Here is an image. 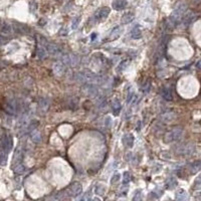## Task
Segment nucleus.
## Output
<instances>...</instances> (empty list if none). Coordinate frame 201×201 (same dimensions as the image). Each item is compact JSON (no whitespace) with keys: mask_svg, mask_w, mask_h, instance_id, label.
I'll return each mask as SVG.
<instances>
[{"mask_svg":"<svg viewBox=\"0 0 201 201\" xmlns=\"http://www.w3.org/2000/svg\"><path fill=\"white\" fill-rule=\"evenodd\" d=\"M123 144L125 145L127 148H131L133 147L134 145V136L132 134H126L123 137Z\"/></svg>","mask_w":201,"mask_h":201,"instance_id":"423d86ee","label":"nucleus"},{"mask_svg":"<svg viewBox=\"0 0 201 201\" xmlns=\"http://www.w3.org/2000/svg\"><path fill=\"white\" fill-rule=\"evenodd\" d=\"M175 198L177 200H180V201H184V200H188V194L185 190L183 189H178L176 194H175Z\"/></svg>","mask_w":201,"mask_h":201,"instance_id":"4468645a","label":"nucleus"},{"mask_svg":"<svg viewBox=\"0 0 201 201\" xmlns=\"http://www.w3.org/2000/svg\"><path fill=\"white\" fill-rule=\"evenodd\" d=\"M133 19H134V13H133V12H127V13H125L122 16L121 23L122 24H128V23L132 22Z\"/></svg>","mask_w":201,"mask_h":201,"instance_id":"ddd939ff","label":"nucleus"},{"mask_svg":"<svg viewBox=\"0 0 201 201\" xmlns=\"http://www.w3.org/2000/svg\"><path fill=\"white\" fill-rule=\"evenodd\" d=\"M176 185H177V181H176V179H175V177H169L167 180H166V187H167L168 189H173Z\"/></svg>","mask_w":201,"mask_h":201,"instance_id":"6ab92c4d","label":"nucleus"},{"mask_svg":"<svg viewBox=\"0 0 201 201\" xmlns=\"http://www.w3.org/2000/svg\"><path fill=\"white\" fill-rule=\"evenodd\" d=\"M182 17H183V23H184V25L185 24L186 25H189L191 22H193V21H194L195 14L193 13V12L189 11V12H187L186 14L184 13V15H183Z\"/></svg>","mask_w":201,"mask_h":201,"instance_id":"f8f14e48","label":"nucleus"},{"mask_svg":"<svg viewBox=\"0 0 201 201\" xmlns=\"http://www.w3.org/2000/svg\"><path fill=\"white\" fill-rule=\"evenodd\" d=\"M46 51H48V53L51 55H59L62 50H61V48H58L55 44L48 43V45H46Z\"/></svg>","mask_w":201,"mask_h":201,"instance_id":"1a4fd4ad","label":"nucleus"},{"mask_svg":"<svg viewBox=\"0 0 201 201\" xmlns=\"http://www.w3.org/2000/svg\"><path fill=\"white\" fill-rule=\"evenodd\" d=\"M162 97L163 99L166 101H172L173 100V95H172V92L169 88H164L162 89Z\"/></svg>","mask_w":201,"mask_h":201,"instance_id":"a211bd4d","label":"nucleus"},{"mask_svg":"<svg viewBox=\"0 0 201 201\" xmlns=\"http://www.w3.org/2000/svg\"><path fill=\"white\" fill-rule=\"evenodd\" d=\"M161 118H162V120H163V122L168 123V122H171L173 120L174 115L172 113H167V114H164Z\"/></svg>","mask_w":201,"mask_h":201,"instance_id":"412c9836","label":"nucleus"},{"mask_svg":"<svg viewBox=\"0 0 201 201\" xmlns=\"http://www.w3.org/2000/svg\"><path fill=\"white\" fill-rule=\"evenodd\" d=\"M127 66H128V61H123L121 63H120V66H118L117 71H123Z\"/></svg>","mask_w":201,"mask_h":201,"instance_id":"393cba45","label":"nucleus"},{"mask_svg":"<svg viewBox=\"0 0 201 201\" xmlns=\"http://www.w3.org/2000/svg\"><path fill=\"white\" fill-rule=\"evenodd\" d=\"M131 180V175L129 172H125L123 174V184H128Z\"/></svg>","mask_w":201,"mask_h":201,"instance_id":"b1692460","label":"nucleus"},{"mask_svg":"<svg viewBox=\"0 0 201 201\" xmlns=\"http://www.w3.org/2000/svg\"><path fill=\"white\" fill-rule=\"evenodd\" d=\"M200 177H198L197 179L195 180V182H194V187L195 188H200Z\"/></svg>","mask_w":201,"mask_h":201,"instance_id":"c85d7f7f","label":"nucleus"},{"mask_svg":"<svg viewBox=\"0 0 201 201\" xmlns=\"http://www.w3.org/2000/svg\"><path fill=\"white\" fill-rule=\"evenodd\" d=\"M131 36L134 38V39H139V38L142 37V31H141L139 25H136V26L131 30Z\"/></svg>","mask_w":201,"mask_h":201,"instance_id":"dca6fc26","label":"nucleus"},{"mask_svg":"<svg viewBox=\"0 0 201 201\" xmlns=\"http://www.w3.org/2000/svg\"><path fill=\"white\" fill-rule=\"evenodd\" d=\"M121 109H122V106H121V102H120L118 99H115L112 101V110H113V113L115 116H118L121 112Z\"/></svg>","mask_w":201,"mask_h":201,"instance_id":"9b49d317","label":"nucleus"},{"mask_svg":"<svg viewBox=\"0 0 201 201\" xmlns=\"http://www.w3.org/2000/svg\"><path fill=\"white\" fill-rule=\"evenodd\" d=\"M133 96H134V93L132 91H130V93L128 94V98H127V103H128V104H129V103L132 101V99H133Z\"/></svg>","mask_w":201,"mask_h":201,"instance_id":"cd10ccee","label":"nucleus"},{"mask_svg":"<svg viewBox=\"0 0 201 201\" xmlns=\"http://www.w3.org/2000/svg\"><path fill=\"white\" fill-rule=\"evenodd\" d=\"M120 177H121V176H120V174H115L113 176V178H112V180H111V182H112L113 184H114V183L118 182L120 180Z\"/></svg>","mask_w":201,"mask_h":201,"instance_id":"bb28decb","label":"nucleus"},{"mask_svg":"<svg viewBox=\"0 0 201 201\" xmlns=\"http://www.w3.org/2000/svg\"><path fill=\"white\" fill-rule=\"evenodd\" d=\"M110 14V8L109 7H102L101 9H99L95 14V18L97 21H101L106 19L107 17Z\"/></svg>","mask_w":201,"mask_h":201,"instance_id":"7ed1b4c3","label":"nucleus"},{"mask_svg":"<svg viewBox=\"0 0 201 201\" xmlns=\"http://www.w3.org/2000/svg\"><path fill=\"white\" fill-rule=\"evenodd\" d=\"M122 33H123V28L121 26H116L112 30V32L110 33L109 38L111 40H116L122 35Z\"/></svg>","mask_w":201,"mask_h":201,"instance_id":"20e7f679","label":"nucleus"},{"mask_svg":"<svg viewBox=\"0 0 201 201\" xmlns=\"http://www.w3.org/2000/svg\"><path fill=\"white\" fill-rule=\"evenodd\" d=\"M96 192L98 194H100V195H102V194H104L105 192H106V188L103 186V185H98L97 187H96Z\"/></svg>","mask_w":201,"mask_h":201,"instance_id":"a878e982","label":"nucleus"},{"mask_svg":"<svg viewBox=\"0 0 201 201\" xmlns=\"http://www.w3.org/2000/svg\"><path fill=\"white\" fill-rule=\"evenodd\" d=\"M80 22V16H76L72 19V22H71V28L72 29H75L76 27L79 26V24Z\"/></svg>","mask_w":201,"mask_h":201,"instance_id":"5701e85b","label":"nucleus"},{"mask_svg":"<svg viewBox=\"0 0 201 201\" xmlns=\"http://www.w3.org/2000/svg\"><path fill=\"white\" fill-rule=\"evenodd\" d=\"M194 146L192 144H189V145H186V146H184L182 148V151L181 153L183 154L184 156H190L192 155V154L194 153Z\"/></svg>","mask_w":201,"mask_h":201,"instance_id":"2eb2a0df","label":"nucleus"},{"mask_svg":"<svg viewBox=\"0 0 201 201\" xmlns=\"http://www.w3.org/2000/svg\"><path fill=\"white\" fill-rule=\"evenodd\" d=\"M112 6L116 10H122L125 9L127 6V0H115L112 3Z\"/></svg>","mask_w":201,"mask_h":201,"instance_id":"6e6552de","label":"nucleus"},{"mask_svg":"<svg viewBox=\"0 0 201 201\" xmlns=\"http://www.w3.org/2000/svg\"><path fill=\"white\" fill-rule=\"evenodd\" d=\"M84 92L85 93V95L89 97H96L98 94V89L94 85H87L84 89Z\"/></svg>","mask_w":201,"mask_h":201,"instance_id":"39448f33","label":"nucleus"},{"mask_svg":"<svg viewBox=\"0 0 201 201\" xmlns=\"http://www.w3.org/2000/svg\"><path fill=\"white\" fill-rule=\"evenodd\" d=\"M83 192V187L79 182H74L66 188V194L70 197H76Z\"/></svg>","mask_w":201,"mask_h":201,"instance_id":"f03ea898","label":"nucleus"},{"mask_svg":"<svg viewBox=\"0 0 201 201\" xmlns=\"http://www.w3.org/2000/svg\"><path fill=\"white\" fill-rule=\"evenodd\" d=\"M183 136V129L182 128H174L171 131H169L164 137L165 143H172L180 140Z\"/></svg>","mask_w":201,"mask_h":201,"instance_id":"f257e3e1","label":"nucleus"},{"mask_svg":"<svg viewBox=\"0 0 201 201\" xmlns=\"http://www.w3.org/2000/svg\"><path fill=\"white\" fill-rule=\"evenodd\" d=\"M38 108H39V112H42V114H45V112H48V110L49 109V100L45 99H41L39 102V105H38Z\"/></svg>","mask_w":201,"mask_h":201,"instance_id":"0eeeda50","label":"nucleus"},{"mask_svg":"<svg viewBox=\"0 0 201 201\" xmlns=\"http://www.w3.org/2000/svg\"><path fill=\"white\" fill-rule=\"evenodd\" d=\"M53 72L57 75H62L65 72V65L61 62H55L53 65Z\"/></svg>","mask_w":201,"mask_h":201,"instance_id":"9d476101","label":"nucleus"},{"mask_svg":"<svg viewBox=\"0 0 201 201\" xmlns=\"http://www.w3.org/2000/svg\"><path fill=\"white\" fill-rule=\"evenodd\" d=\"M12 146V142H11V139L9 137H6L5 139L3 140V145H2V149H3V152L8 153L10 151Z\"/></svg>","mask_w":201,"mask_h":201,"instance_id":"f3484780","label":"nucleus"},{"mask_svg":"<svg viewBox=\"0 0 201 201\" xmlns=\"http://www.w3.org/2000/svg\"><path fill=\"white\" fill-rule=\"evenodd\" d=\"M31 140L33 141L34 143H39L41 141V135L38 132H34V134L31 137Z\"/></svg>","mask_w":201,"mask_h":201,"instance_id":"4be33fe9","label":"nucleus"},{"mask_svg":"<svg viewBox=\"0 0 201 201\" xmlns=\"http://www.w3.org/2000/svg\"><path fill=\"white\" fill-rule=\"evenodd\" d=\"M200 167H201V164H200V161H195L193 162V163L191 164V173H196V172H198V171L200 170Z\"/></svg>","mask_w":201,"mask_h":201,"instance_id":"aec40b11","label":"nucleus"}]
</instances>
